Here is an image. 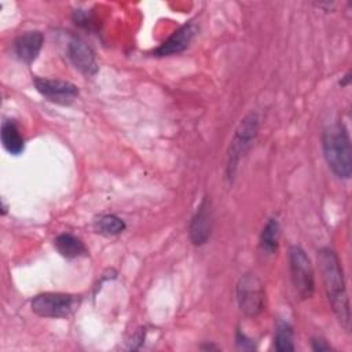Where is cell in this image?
Segmentation results:
<instances>
[{"mask_svg":"<svg viewBox=\"0 0 352 352\" xmlns=\"http://www.w3.org/2000/svg\"><path fill=\"white\" fill-rule=\"evenodd\" d=\"M318 264L320 268L324 290L331 305V309L336 314L340 324L345 330H349V300L346 294L345 279L342 267L340 264V258L333 249L322 248L318 252Z\"/></svg>","mask_w":352,"mask_h":352,"instance_id":"obj_1","label":"cell"},{"mask_svg":"<svg viewBox=\"0 0 352 352\" xmlns=\"http://www.w3.org/2000/svg\"><path fill=\"white\" fill-rule=\"evenodd\" d=\"M322 147L331 172L340 179H349L352 173V148L349 133L342 122H334L324 128Z\"/></svg>","mask_w":352,"mask_h":352,"instance_id":"obj_2","label":"cell"},{"mask_svg":"<svg viewBox=\"0 0 352 352\" xmlns=\"http://www.w3.org/2000/svg\"><path fill=\"white\" fill-rule=\"evenodd\" d=\"M258 131V117L256 113H249L243 117L235 129L234 138L230 142L227 154V177H234L241 157L250 148Z\"/></svg>","mask_w":352,"mask_h":352,"instance_id":"obj_3","label":"cell"},{"mask_svg":"<svg viewBox=\"0 0 352 352\" xmlns=\"http://www.w3.org/2000/svg\"><path fill=\"white\" fill-rule=\"evenodd\" d=\"M289 270L292 283L301 298H309L315 290L314 270L311 260L300 246L289 249Z\"/></svg>","mask_w":352,"mask_h":352,"instance_id":"obj_4","label":"cell"},{"mask_svg":"<svg viewBox=\"0 0 352 352\" xmlns=\"http://www.w3.org/2000/svg\"><path fill=\"white\" fill-rule=\"evenodd\" d=\"M264 285L256 274H243L236 283V301L239 309L250 318L257 316L264 308Z\"/></svg>","mask_w":352,"mask_h":352,"instance_id":"obj_5","label":"cell"},{"mask_svg":"<svg viewBox=\"0 0 352 352\" xmlns=\"http://www.w3.org/2000/svg\"><path fill=\"white\" fill-rule=\"evenodd\" d=\"M32 311L43 318H66L78 305L76 296L66 293H41L33 297Z\"/></svg>","mask_w":352,"mask_h":352,"instance_id":"obj_6","label":"cell"},{"mask_svg":"<svg viewBox=\"0 0 352 352\" xmlns=\"http://www.w3.org/2000/svg\"><path fill=\"white\" fill-rule=\"evenodd\" d=\"M34 87L36 89L48 100L67 106L78 96V88L63 80H52L44 77H34Z\"/></svg>","mask_w":352,"mask_h":352,"instance_id":"obj_7","label":"cell"},{"mask_svg":"<svg viewBox=\"0 0 352 352\" xmlns=\"http://www.w3.org/2000/svg\"><path fill=\"white\" fill-rule=\"evenodd\" d=\"M212 230V210H210V201L208 197H204L199 202L194 216L190 221V239L194 245H204L208 242Z\"/></svg>","mask_w":352,"mask_h":352,"instance_id":"obj_8","label":"cell"},{"mask_svg":"<svg viewBox=\"0 0 352 352\" xmlns=\"http://www.w3.org/2000/svg\"><path fill=\"white\" fill-rule=\"evenodd\" d=\"M67 55L72 63L85 76H94L98 72V63L92 48L80 37H72L67 44Z\"/></svg>","mask_w":352,"mask_h":352,"instance_id":"obj_9","label":"cell"},{"mask_svg":"<svg viewBox=\"0 0 352 352\" xmlns=\"http://www.w3.org/2000/svg\"><path fill=\"white\" fill-rule=\"evenodd\" d=\"M197 30H198V28L192 22L183 25L176 32H173V34L168 40H165L160 47H157L154 50V55L169 56V55L183 52L192 41L194 36L197 34Z\"/></svg>","mask_w":352,"mask_h":352,"instance_id":"obj_10","label":"cell"},{"mask_svg":"<svg viewBox=\"0 0 352 352\" xmlns=\"http://www.w3.org/2000/svg\"><path fill=\"white\" fill-rule=\"evenodd\" d=\"M44 37L38 30H29L19 34L14 43V51L19 60L30 65L41 51Z\"/></svg>","mask_w":352,"mask_h":352,"instance_id":"obj_11","label":"cell"},{"mask_svg":"<svg viewBox=\"0 0 352 352\" xmlns=\"http://www.w3.org/2000/svg\"><path fill=\"white\" fill-rule=\"evenodd\" d=\"M0 135H1V143L10 154L18 155L23 151V146H25L23 138L14 121L11 120L3 121Z\"/></svg>","mask_w":352,"mask_h":352,"instance_id":"obj_12","label":"cell"},{"mask_svg":"<svg viewBox=\"0 0 352 352\" xmlns=\"http://www.w3.org/2000/svg\"><path fill=\"white\" fill-rule=\"evenodd\" d=\"M56 250L66 258H74L87 252L82 241L72 234H60L55 239Z\"/></svg>","mask_w":352,"mask_h":352,"instance_id":"obj_13","label":"cell"},{"mask_svg":"<svg viewBox=\"0 0 352 352\" xmlns=\"http://www.w3.org/2000/svg\"><path fill=\"white\" fill-rule=\"evenodd\" d=\"M279 235H280V227L279 221L275 217L268 219L265 226L263 227L261 235H260V246L267 253H274L278 249L279 243Z\"/></svg>","mask_w":352,"mask_h":352,"instance_id":"obj_14","label":"cell"},{"mask_svg":"<svg viewBox=\"0 0 352 352\" xmlns=\"http://www.w3.org/2000/svg\"><path fill=\"white\" fill-rule=\"evenodd\" d=\"M293 327L290 323L279 320L276 323V330H275V337H274V344L275 349L279 352L285 351H294V344H293Z\"/></svg>","mask_w":352,"mask_h":352,"instance_id":"obj_15","label":"cell"},{"mask_svg":"<svg viewBox=\"0 0 352 352\" xmlns=\"http://www.w3.org/2000/svg\"><path fill=\"white\" fill-rule=\"evenodd\" d=\"M98 230L102 232V234H106V235H117L120 232H122L125 230V223L121 217L116 216V214H104L102 216L98 223Z\"/></svg>","mask_w":352,"mask_h":352,"instance_id":"obj_16","label":"cell"},{"mask_svg":"<svg viewBox=\"0 0 352 352\" xmlns=\"http://www.w3.org/2000/svg\"><path fill=\"white\" fill-rule=\"evenodd\" d=\"M73 21L76 22V25L84 28V29H88V30H92L94 29V18L89 12L87 11H82V10H76L74 14H73Z\"/></svg>","mask_w":352,"mask_h":352,"instance_id":"obj_17","label":"cell"},{"mask_svg":"<svg viewBox=\"0 0 352 352\" xmlns=\"http://www.w3.org/2000/svg\"><path fill=\"white\" fill-rule=\"evenodd\" d=\"M236 345L241 349H254L256 348L253 341L250 338H248L241 330L236 331Z\"/></svg>","mask_w":352,"mask_h":352,"instance_id":"obj_18","label":"cell"},{"mask_svg":"<svg viewBox=\"0 0 352 352\" xmlns=\"http://www.w3.org/2000/svg\"><path fill=\"white\" fill-rule=\"evenodd\" d=\"M311 345H312V349L316 351V352H322V351H330L331 346L323 340V338H312L311 341Z\"/></svg>","mask_w":352,"mask_h":352,"instance_id":"obj_19","label":"cell"},{"mask_svg":"<svg viewBox=\"0 0 352 352\" xmlns=\"http://www.w3.org/2000/svg\"><path fill=\"white\" fill-rule=\"evenodd\" d=\"M349 80H351V77H349V73H346L345 76H344V81H340V84H341V87H344V85H346L348 82H349Z\"/></svg>","mask_w":352,"mask_h":352,"instance_id":"obj_20","label":"cell"}]
</instances>
